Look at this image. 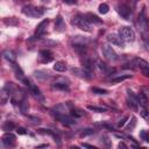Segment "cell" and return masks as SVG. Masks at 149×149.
Here are the masks:
<instances>
[{"label":"cell","mask_w":149,"mask_h":149,"mask_svg":"<svg viewBox=\"0 0 149 149\" xmlns=\"http://www.w3.org/2000/svg\"><path fill=\"white\" fill-rule=\"evenodd\" d=\"M8 99H9V95L6 93L5 90H2V93H1V102H2V104H6Z\"/></svg>","instance_id":"cell-37"},{"label":"cell","mask_w":149,"mask_h":149,"mask_svg":"<svg viewBox=\"0 0 149 149\" xmlns=\"http://www.w3.org/2000/svg\"><path fill=\"white\" fill-rule=\"evenodd\" d=\"M133 65H134V68L139 69L143 73V76L149 77V64H148V62H146L144 59H142L140 57H136V58L133 59Z\"/></svg>","instance_id":"cell-4"},{"label":"cell","mask_w":149,"mask_h":149,"mask_svg":"<svg viewBox=\"0 0 149 149\" xmlns=\"http://www.w3.org/2000/svg\"><path fill=\"white\" fill-rule=\"evenodd\" d=\"M118 12H119V14H120L123 19H126V20H129V17H130V15H132V9H130L127 5H120V6L118 7Z\"/></svg>","instance_id":"cell-13"},{"label":"cell","mask_w":149,"mask_h":149,"mask_svg":"<svg viewBox=\"0 0 149 149\" xmlns=\"http://www.w3.org/2000/svg\"><path fill=\"white\" fill-rule=\"evenodd\" d=\"M5 22H6L7 24H16V23H17V21L15 20V17H10V19L8 17L7 20H5Z\"/></svg>","instance_id":"cell-41"},{"label":"cell","mask_w":149,"mask_h":149,"mask_svg":"<svg viewBox=\"0 0 149 149\" xmlns=\"http://www.w3.org/2000/svg\"><path fill=\"white\" fill-rule=\"evenodd\" d=\"M140 136H141V139H142L143 141H146V142H149V133H148L147 130L142 129V130L140 132Z\"/></svg>","instance_id":"cell-33"},{"label":"cell","mask_w":149,"mask_h":149,"mask_svg":"<svg viewBox=\"0 0 149 149\" xmlns=\"http://www.w3.org/2000/svg\"><path fill=\"white\" fill-rule=\"evenodd\" d=\"M16 132H17V134H20V135H24V134H27V132H26V129H24L23 127H19V128L16 129Z\"/></svg>","instance_id":"cell-43"},{"label":"cell","mask_w":149,"mask_h":149,"mask_svg":"<svg viewBox=\"0 0 149 149\" xmlns=\"http://www.w3.org/2000/svg\"><path fill=\"white\" fill-rule=\"evenodd\" d=\"M30 119L33 120V122H35V123H40L41 122V119L40 118H35V116H30Z\"/></svg>","instance_id":"cell-46"},{"label":"cell","mask_w":149,"mask_h":149,"mask_svg":"<svg viewBox=\"0 0 149 149\" xmlns=\"http://www.w3.org/2000/svg\"><path fill=\"white\" fill-rule=\"evenodd\" d=\"M48 23H49V20L45 19V20H43V21L36 27V30H35V37H41V36L45 33L47 27H48Z\"/></svg>","instance_id":"cell-12"},{"label":"cell","mask_w":149,"mask_h":149,"mask_svg":"<svg viewBox=\"0 0 149 149\" xmlns=\"http://www.w3.org/2000/svg\"><path fill=\"white\" fill-rule=\"evenodd\" d=\"M119 36L123 42H133L135 40V33L130 27L123 26L119 29Z\"/></svg>","instance_id":"cell-2"},{"label":"cell","mask_w":149,"mask_h":149,"mask_svg":"<svg viewBox=\"0 0 149 149\" xmlns=\"http://www.w3.org/2000/svg\"><path fill=\"white\" fill-rule=\"evenodd\" d=\"M12 68H13V70H14V73H15V76L20 79V80H23L26 77H24V73H23V71H22V69L16 64V63H12Z\"/></svg>","instance_id":"cell-19"},{"label":"cell","mask_w":149,"mask_h":149,"mask_svg":"<svg viewBox=\"0 0 149 149\" xmlns=\"http://www.w3.org/2000/svg\"><path fill=\"white\" fill-rule=\"evenodd\" d=\"M130 77H132V74H118V76L113 77V78L111 79V81L114 83V84H116V83H120V81H122V80H125V79H128V78H130Z\"/></svg>","instance_id":"cell-24"},{"label":"cell","mask_w":149,"mask_h":149,"mask_svg":"<svg viewBox=\"0 0 149 149\" xmlns=\"http://www.w3.org/2000/svg\"><path fill=\"white\" fill-rule=\"evenodd\" d=\"M88 42V40L87 38H85V37H83V36H74L73 38H72V44H79V45H86V43Z\"/></svg>","instance_id":"cell-22"},{"label":"cell","mask_w":149,"mask_h":149,"mask_svg":"<svg viewBox=\"0 0 149 149\" xmlns=\"http://www.w3.org/2000/svg\"><path fill=\"white\" fill-rule=\"evenodd\" d=\"M137 100H139V104L142 107H147V105H148V98H147V95L143 92H140L137 94Z\"/></svg>","instance_id":"cell-23"},{"label":"cell","mask_w":149,"mask_h":149,"mask_svg":"<svg viewBox=\"0 0 149 149\" xmlns=\"http://www.w3.org/2000/svg\"><path fill=\"white\" fill-rule=\"evenodd\" d=\"M72 23H73L76 27H78L79 29L84 30V31H91V30H92L90 23H88V22L86 21V19H85V16H81V15L74 16L73 20H72Z\"/></svg>","instance_id":"cell-5"},{"label":"cell","mask_w":149,"mask_h":149,"mask_svg":"<svg viewBox=\"0 0 149 149\" xmlns=\"http://www.w3.org/2000/svg\"><path fill=\"white\" fill-rule=\"evenodd\" d=\"M15 128V125L10 121H6L3 125H2V129L6 132V133H10V130H13Z\"/></svg>","instance_id":"cell-28"},{"label":"cell","mask_w":149,"mask_h":149,"mask_svg":"<svg viewBox=\"0 0 149 149\" xmlns=\"http://www.w3.org/2000/svg\"><path fill=\"white\" fill-rule=\"evenodd\" d=\"M34 77L36 78V79H38V80H45V79H48L50 76H49V73L47 72V71H44V70H36V71H34Z\"/></svg>","instance_id":"cell-17"},{"label":"cell","mask_w":149,"mask_h":149,"mask_svg":"<svg viewBox=\"0 0 149 149\" xmlns=\"http://www.w3.org/2000/svg\"><path fill=\"white\" fill-rule=\"evenodd\" d=\"M40 57L42 58L43 63H48L50 61H52V54L50 50H41L40 51Z\"/></svg>","instance_id":"cell-16"},{"label":"cell","mask_w":149,"mask_h":149,"mask_svg":"<svg viewBox=\"0 0 149 149\" xmlns=\"http://www.w3.org/2000/svg\"><path fill=\"white\" fill-rule=\"evenodd\" d=\"M19 105H20V109H21V113H23V114H24V113L27 112L28 107H29V105H28V101H27V98H26V99H23V100H22V101H21Z\"/></svg>","instance_id":"cell-30"},{"label":"cell","mask_w":149,"mask_h":149,"mask_svg":"<svg viewBox=\"0 0 149 149\" xmlns=\"http://www.w3.org/2000/svg\"><path fill=\"white\" fill-rule=\"evenodd\" d=\"M2 56L5 59H7L9 63H15V59H16V56L15 54L12 51V50H5L2 52Z\"/></svg>","instance_id":"cell-20"},{"label":"cell","mask_w":149,"mask_h":149,"mask_svg":"<svg viewBox=\"0 0 149 149\" xmlns=\"http://www.w3.org/2000/svg\"><path fill=\"white\" fill-rule=\"evenodd\" d=\"M98 9H99V13L100 14H107L108 10H109V7H108L107 3H100Z\"/></svg>","instance_id":"cell-31"},{"label":"cell","mask_w":149,"mask_h":149,"mask_svg":"<svg viewBox=\"0 0 149 149\" xmlns=\"http://www.w3.org/2000/svg\"><path fill=\"white\" fill-rule=\"evenodd\" d=\"M118 149H128V147H127V144L125 142H120L118 144Z\"/></svg>","instance_id":"cell-45"},{"label":"cell","mask_w":149,"mask_h":149,"mask_svg":"<svg viewBox=\"0 0 149 149\" xmlns=\"http://www.w3.org/2000/svg\"><path fill=\"white\" fill-rule=\"evenodd\" d=\"M92 92L97 93V94H107V90L99 88V87H92Z\"/></svg>","instance_id":"cell-36"},{"label":"cell","mask_w":149,"mask_h":149,"mask_svg":"<svg viewBox=\"0 0 149 149\" xmlns=\"http://www.w3.org/2000/svg\"><path fill=\"white\" fill-rule=\"evenodd\" d=\"M22 81L26 84V86L29 88L30 93H31V94H33V95H34V97H35L37 100H41V101H43V99H44V98H43V95H42L41 91L37 88V86H35V85H34V84H33V83H31L29 79H27V78H24Z\"/></svg>","instance_id":"cell-6"},{"label":"cell","mask_w":149,"mask_h":149,"mask_svg":"<svg viewBox=\"0 0 149 149\" xmlns=\"http://www.w3.org/2000/svg\"><path fill=\"white\" fill-rule=\"evenodd\" d=\"M137 27H139V30L142 34V37L143 36H147V31H148V28H149V22H148V19L146 16V10L144 9H142V12L139 15Z\"/></svg>","instance_id":"cell-3"},{"label":"cell","mask_w":149,"mask_h":149,"mask_svg":"<svg viewBox=\"0 0 149 149\" xmlns=\"http://www.w3.org/2000/svg\"><path fill=\"white\" fill-rule=\"evenodd\" d=\"M85 19H86V21L90 23H94V24H101L102 23V20L101 19H99L95 14H93V13H86L85 14Z\"/></svg>","instance_id":"cell-15"},{"label":"cell","mask_w":149,"mask_h":149,"mask_svg":"<svg viewBox=\"0 0 149 149\" xmlns=\"http://www.w3.org/2000/svg\"><path fill=\"white\" fill-rule=\"evenodd\" d=\"M22 13L30 17H41L44 14V9L42 7H35V6L28 5L22 8Z\"/></svg>","instance_id":"cell-1"},{"label":"cell","mask_w":149,"mask_h":149,"mask_svg":"<svg viewBox=\"0 0 149 149\" xmlns=\"http://www.w3.org/2000/svg\"><path fill=\"white\" fill-rule=\"evenodd\" d=\"M142 40H143V43H144L146 49L149 51V38H148V36H143V37H142Z\"/></svg>","instance_id":"cell-42"},{"label":"cell","mask_w":149,"mask_h":149,"mask_svg":"<svg viewBox=\"0 0 149 149\" xmlns=\"http://www.w3.org/2000/svg\"><path fill=\"white\" fill-rule=\"evenodd\" d=\"M40 134H48V135H54V130H51V129H43V128H41V129H38L37 130Z\"/></svg>","instance_id":"cell-38"},{"label":"cell","mask_w":149,"mask_h":149,"mask_svg":"<svg viewBox=\"0 0 149 149\" xmlns=\"http://www.w3.org/2000/svg\"><path fill=\"white\" fill-rule=\"evenodd\" d=\"M107 41H108L111 44L118 45V47H120V48L123 47V41H122V40L120 38V36L116 35V34H109V35L107 36Z\"/></svg>","instance_id":"cell-14"},{"label":"cell","mask_w":149,"mask_h":149,"mask_svg":"<svg viewBox=\"0 0 149 149\" xmlns=\"http://www.w3.org/2000/svg\"><path fill=\"white\" fill-rule=\"evenodd\" d=\"M100 142H101L102 147H105L106 149H111L112 142H111V140H109V137H108L107 135H102V136L100 137Z\"/></svg>","instance_id":"cell-25"},{"label":"cell","mask_w":149,"mask_h":149,"mask_svg":"<svg viewBox=\"0 0 149 149\" xmlns=\"http://www.w3.org/2000/svg\"><path fill=\"white\" fill-rule=\"evenodd\" d=\"M52 88L61 90V91H69V80L64 78H57L52 83Z\"/></svg>","instance_id":"cell-10"},{"label":"cell","mask_w":149,"mask_h":149,"mask_svg":"<svg viewBox=\"0 0 149 149\" xmlns=\"http://www.w3.org/2000/svg\"><path fill=\"white\" fill-rule=\"evenodd\" d=\"M15 141H16V137L12 133H5L1 137V142L6 148H13L15 146Z\"/></svg>","instance_id":"cell-8"},{"label":"cell","mask_w":149,"mask_h":149,"mask_svg":"<svg viewBox=\"0 0 149 149\" xmlns=\"http://www.w3.org/2000/svg\"><path fill=\"white\" fill-rule=\"evenodd\" d=\"M134 149H146V148H143V147H136V146H134Z\"/></svg>","instance_id":"cell-47"},{"label":"cell","mask_w":149,"mask_h":149,"mask_svg":"<svg viewBox=\"0 0 149 149\" xmlns=\"http://www.w3.org/2000/svg\"><path fill=\"white\" fill-rule=\"evenodd\" d=\"M87 109L92 111V112H97V113H104L107 111L106 107H100V106H92V105H88L87 106Z\"/></svg>","instance_id":"cell-27"},{"label":"cell","mask_w":149,"mask_h":149,"mask_svg":"<svg viewBox=\"0 0 149 149\" xmlns=\"http://www.w3.org/2000/svg\"><path fill=\"white\" fill-rule=\"evenodd\" d=\"M71 72L73 74H76L77 77L83 78V79H90V78H92L91 71H88V70H86L84 68H73V69H71Z\"/></svg>","instance_id":"cell-9"},{"label":"cell","mask_w":149,"mask_h":149,"mask_svg":"<svg viewBox=\"0 0 149 149\" xmlns=\"http://www.w3.org/2000/svg\"><path fill=\"white\" fill-rule=\"evenodd\" d=\"M52 137L55 139V142H57V144H61V132H59L58 129H55V130H54Z\"/></svg>","instance_id":"cell-32"},{"label":"cell","mask_w":149,"mask_h":149,"mask_svg":"<svg viewBox=\"0 0 149 149\" xmlns=\"http://www.w3.org/2000/svg\"><path fill=\"white\" fill-rule=\"evenodd\" d=\"M83 147L85 149H99V148H97V147H94L92 144H88V143H83Z\"/></svg>","instance_id":"cell-44"},{"label":"cell","mask_w":149,"mask_h":149,"mask_svg":"<svg viewBox=\"0 0 149 149\" xmlns=\"http://www.w3.org/2000/svg\"><path fill=\"white\" fill-rule=\"evenodd\" d=\"M55 118L59 121H62L65 125H73L76 123V119H73V116L71 115H66V114H59V113H54Z\"/></svg>","instance_id":"cell-11"},{"label":"cell","mask_w":149,"mask_h":149,"mask_svg":"<svg viewBox=\"0 0 149 149\" xmlns=\"http://www.w3.org/2000/svg\"><path fill=\"white\" fill-rule=\"evenodd\" d=\"M140 115H141L143 119L149 120V112L146 109V107H143V108H141V109H140Z\"/></svg>","instance_id":"cell-35"},{"label":"cell","mask_w":149,"mask_h":149,"mask_svg":"<svg viewBox=\"0 0 149 149\" xmlns=\"http://www.w3.org/2000/svg\"><path fill=\"white\" fill-rule=\"evenodd\" d=\"M54 70L57 71V72H65L68 70V66H66V63L63 62V61H58L55 63L54 65Z\"/></svg>","instance_id":"cell-21"},{"label":"cell","mask_w":149,"mask_h":149,"mask_svg":"<svg viewBox=\"0 0 149 149\" xmlns=\"http://www.w3.org/2000/svg\"><path fill=\"white\" fill-rule=\"evenodd\" d=\"M127 120H128V116H127V115H125L122 119H120V120H119V122H118V127H123V126H125V123L127 122Z\"/></svg>","instance_id":"cell-39"},{"label":"cell","mask_w":149,"mask_h":149,"mask_svg":"<svg viewBox=\"0 0 149 149\" xmlns=\"http://www.w3.org/2000/svg\"><path fill=\"white\" fill-rule=\"evenodd\" d=\"M65 29V23H64V20L62 19L61 15H58L56 17V21H55V30L57 31H63Z\"/></svg>","instance_id":"cell-18"},{"label":"cell","mask_w":149,"mask_h":149,"mask_svg":"<svg viewBox=\"0 0 149 149\" xmlns=\"http://www.w3.org/2000/svg\"><path fill=\"white\" fill-rule=\"evenodd\" d=\"M97 64H98L97 66H98L100 70H104V71H106V70H107V66H106V65H105V63H102L101 61H98V62H97Z\"/></svg>","instance_id":"cell-40"},{"label":"cell","mask_w":149,"mask_h":149,"mask_svg":"<svg viewBox=\"0 0 149 149\" xmlns=\"http://www.w3.org/2000/svg\"><path fill=\"white\" fill-rule=\"evenodd\" d=\"M135 126H136V118H135V116H132V119H130V121L128 122V125L126 126L125 130L130 132V130H133V129L135 128Z\"/></svg>","instance_id":"cell-29"},{"label":"cell","mask_w":149,"mask_h":149,"mask_svg":"<svg viewBox=\"0 0 149 149\" xmlns=\"http://www.w3.org/2000/svg\"><path fill=\"white\" fill-rule=\"evenodd\" d=\"M94 129L92 128H87V129H84L81 133H80V137H84V136H87V135H91V134H94Z\"/></svg>","instance_id":"cell-34"},{"label":"cell","mask_w":149,"mask_h":149,"mask_svg":"<svg viewBox=\"0 0 149 149\" xmlns=\"http://www.w3.org/2000/svg\"><path fill=\"white\" fill-rule=\"evenodd\" d=\"M70 115H71V116H74V119H76V118L83 116V115H84V112H83L81 109H79V108L73 107V108H71V111H70Z\"/></svg>","instance_id":"cell-26"},{"label":"cell","mask_w":149,"mask_h":149,"mask_svg":"<svg viewBox=\"0 0 149 149\" xmlns=\"http://www.w3.org/2000/svg\"><path fill=\"white\" fill-rule=\"evenodd\" d=\"M71 149H79V147H76V146H74V147H72Z\"/></svg>","instance_id":"cell-48"},{"label":"cell","mask_w":149,"mask_h":149,"mask_svg":"<svg viewBox=\"0 0 149 149\" xmlns=\"http://www.w3.org/2000/svg\"><path fill=\"white\" fill-rule=\"evenodd\" d=\"M101 51L104 54V56L109 59V61H116L118 59V55L116 52L114 51V49L112 48L111 44H102L101 45Z\"/></svg>","instance_id":"cell-7"}]
</instances>
